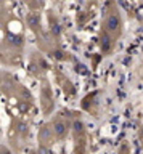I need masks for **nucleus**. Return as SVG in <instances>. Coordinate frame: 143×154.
<instances>
[{
  "instance_id": "423d86ee",
  "label": "nucleus",
  "mask_w": 143,
  "mask_h": 154,
  "mask_svg": "<svg viewBox=\"0 0 143 154\" xmlns=\"http://www.w3.org/2000/svg\"><path fill=\"white\" fill-rule=\"evenodd\" d=\"M5 42L11 48H16V50H20V48H23V45H24V38H23V35L21 34H15V32H8L5 35Z\"/></svg>"
},
{
  "instance_id": "9d476101",
  "label": "nucleus",
  "mask_w": 143,
  "mask_h": 154,
  "mask_svg": "<svg viewBox=\"0 0 143 154\" xmlns=\"http://www.w3.org/2000/svg\"><path fill=\"white\" fill-rule=\"evenodd\" d=\"M0 154H11V151L7 146H0Z\"/></svg>"
},
{
  "instance_id": "1a4fd4ad",
  "label": "nucleus",
  "mask_w": 143,
  "mask_h": 154,
  "mask_svg": "<svg viewBox=\"0 0 143 154\" xmlns=\"http://www.w3.org/2000/svg\"><path fill=\"white\" fill-rule=\"evenodd\" d=\"M37 154H51L50 152V146H48V144H39V148H37Z\"/></svg>"
},
{
  "instance_id": "20e7f679",
  "label": "nucleus",
  "mask_w": 143,
  "mask_h": 154,
  "mask_svg": "<svg viewBox=\"0 0 143 154\" xmlns=\"http://www.w3.org/2000/svg\"><path fill=\"white\" fill-rule=\"evenodd\" d=\"M37 138H39V144H48L53 141V132H51V125L50 124H44L40 125L39 132H37Z\"/></svg>"
},
{
  "instance_id": "7ed1b4c3",
  "label": "nucleus",
  "mask_w": 143,
  "mask_h": 154,
  "mask_svg": "<svg viewBox=\"0 0 143 154\" xmlns=\"http://www.w3.org/2000/svg\"><path fill=\"white\" fill-rule=\"evenodd\" d=\"M26 26L29 27L32 32H36V34L40 31V27H42V18H40L39 11H29V13H26Z\"/></svg>"
},
{
  "instance_id": "39448f33",
  "label": "nucleus",
  "mask_w": 143,
  "mask_h": 154,
  "mask_svg": "<svg viewBox=\"0 0 143 154\" xmlns=\"http://www.w3.org/2000/svg\"><path fill=\"white\" fill-rule=\"evenodd\" d=\"M114 42H116V38L111 34H108L106 31H101V34H100V47H101V51L104 55H109L113 51Z\"/></svg>"
},
{
  "instance_id": "0eeeda50",
  "label": "nucleus",
  "mask_w": 143,
  "mask_h": 154,
  "mask_svg": "<svg viewBox=\"0 0 143 154\" xmlns=\"http://www.w3.org/2000/svg\"><path fill=\"white\" fill-rule=\"evenodd\" d=\"M71 130H73V133L76 137H82L85 133V125L79 117H76V119H73V122H71Z\"/></svg>"
},
{
  "instance_id": "f257e3e1",
  "label": "nucleus",
  "mask_w": 143,
  "mask_h": 154,
  "mask_svg": "<svg viewBox=\"0 0 143 154\" xmlns=\"http://www.w3.org/2000/svg\"><path fill=\"white\" fill-rule=\"evenodd\" d=\"M103 31H106L108 34H111L114 38H117L122 32V18L121 13L116 8H111L106 13V16L103 19Z\"/></svg>"
},
{
  "instance_id": "6e6552de",
  "label": "nucleus",
  "mask_w": 143,
  "mask_h": 154,
  "mask_svg": "<svg viewBox=\"0 0 143 154\" xmlns=\"http://www.w3.org/2000/svg\"><path fill=\"white\" fill-rule=\"evenodd\" d=\"M15 128H16V133L20 135L21 138H27V137H29V125H27V122H24V120H18L16 125H15Z\"/></svg>"
},
{
  "instance_id": "f03ea898",
  "label": "nucleus",
  "mask_w": 143,
  "mask_h": 154,
  "mask_svg": "<svg viewBox=\"0 0 143 154\" xmlns=\"http://www.w3.org/2000/svg\"><path fill=\"white\" fill-rule=\"evenodd\" d=\"M50 125H51L53 137H55V140H58V141H63V140H66V137H68L69 132H71V124L68 122V120L61 119V117H56Z\"/></svg>"
}]
</instances>
